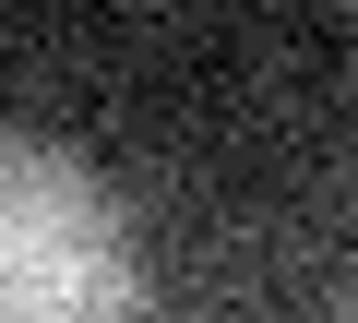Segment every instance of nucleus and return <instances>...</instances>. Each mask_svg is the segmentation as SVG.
<instances>
[{"mask_svg": "<svg viewBox=\"0 0 358 323\" xmlns=\"http://www.w3.org/2000/svg\"><path fill=\"white\" fill-rule=\"evenodd\" d=\"M346 323H358V299H346Z\"/></svg>", "mask_w": 358, "mask_h": 323, "instance_id": "f03ea898", "label": "nucleus"}, {"mask_svg": "<svg viewBox=\"0 0 358 323\" xmlns=\"http://www.w3.org/2000/svg\"><path fill=\"white\" fill-rule=\"evenodd\" d=\"M143 252L84 156L0 132V323H131Z\"/></svg>", "mask_w": 358, "mask_h": 323, "instance_id": "f257e3e1", "label": "nucleus"}]
</instances>
